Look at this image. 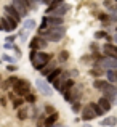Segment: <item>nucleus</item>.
<instances>
[{
  "instance_id": "c9c22d12",
  "label": "nucleus",
  "mask_w": 117,
  "mask_h": 127,
  "mask_svg": "<svg viewBox=\"0 0 117 127\" xmlns=\"http://www.w3.org/2000/svg\"><path fill=\"white\" fill-rule=\"evenodd\" d=\"M6 69H8L10 72H15L16 69H18V66H16V64H13V63H8V66H6Z\"/></svg>"
},
{
  "instance_id": "20e7f679",
  "label": "nucleus",
  "mask_w": 117,
  "mask_h": 127,
  "mask_svg": "<svg viewBox=\"0 0 117 127\" xmlns=\"http://www.w3.org/2000/svg\"><path fill=\"white\" fill-rule=\"evenodd\" d=\"M93 66H98V68H101L103 71H108V69H117V58H114V56L101 55L99 58L95 60Z\"/></svg>"
},
{
  "instance_id": "6e6552de",
  "label": "nucleus",
  "mask_w": 117,
  "mask_h": 127,
  "mask_svg": "<svg viewBox=\"0 0 117 127\" xmlns=\"http://www.w3.org/2000/svg\"><path fill=\"white\" fill-rule=\"evenodd\" d=\"M101 92H103V96H104V98H108L111 103L116 101V98H117V85L116 84H111V82H109V84L106 85Z\"/></svg>"
},
{
  "instance_id": "393cba45",
  "label": "nucleus",
  "mask_w": 117,
  "mask_h": 127,
  "mask_svg": "<svg viewBox=\"0 0 117 127\" xmlns=\"http://www.w3.org/2000/svg\"><path fill=\"white\" fill-rule=\"evenodd\" d=\"M11 105H13V108H15V109L21 108V106L24 105V98H23V96H16V98L11 100Z\"/></svg>"
},
{
  "instance_id": "c756f323",
  "label": "nucleus",
  "mask_w": 117,
  "mask_h": 127,
  "mask_svg": "<svg viewBox=\"0 0 117 127\" xmlns=\"http://www.w3.org/2000/svg\"><path fill=\"white\" fill-rule=\"evenodd\" d=\"M2 60H3V61H6V63H13V64H16V58H15V56H11V55H8V53H3Z\"/></svg>"
},
{
  "instance_id": "473e14b6",
  "label": "nucleus",
  "mask_w": 117,
  "mask_h": 127,
  "mask_svg": "<svg viewBox=\"0 0 117 127\" xmlns=\"http://www.w3.org/2000/svg\"><path fill=\"white\" fill-rule=\"evenodd\" d=\"M108 37V32L106 31H96L95 32V39L96 40H101V39H106Z\"/></svg>"
},
{
  "instance_id": "dca6fc26",
  "label": "nucleus",
  "mask_w": 117,
  "mask_h": 127,
  "mask_svg": "<svg viewBox=\"0 0 117 127\" xmlns=\"http://www.w3.org/2000/svg\"><path fill=\"white\" fill-rule=\"evenodd\" d=\"M63 71H64V69H63L61 66H58V68H55V69H53V71L50 72L48 76H47V82H48V84H50V82H53V81H55L56 77H59V76H61V72H63Z\"/></svg>"
},
{
  "instance_id": "f3484780",
  "label": "nucleus",
  "mask_w": 117,
  "mask_h": 127,
  "mask_svg": "<svg viewBox=\"0 0 117 127\" xmlns=\"http://www.w3.org/2000/svg\"><path fill=\"white\" fill-rule=\"evenodd\" d=\"M104 74H106V81L117 85V69H108V71H104Z\"/></svg>"
},
{
  "instance_id": "a878e982",
  "label": "nucleus",
  "mask_w": 117,
  "mask_h": 127,
  "mask_svg": "<svg viewBox=\"0 0 117 127\" xmlns=\"http://www.w3.org/2000/svg\"><path fill=\"white\" fill-rule=\"evenodd\" d=\"M82 103H80V100L79 101H72V106H71V109H72V113H74V114H79L80 111H82Z\"/></svg>"
},
{
  "instance_id": "ddd939ff",
  "label": "nucleus",
  "mask_w": 117,
  "mask_h": 127,
  "mask_svg": "<svg viewBox=\"0 0 117 127\" xmlns=\"http://www.w3.org/2000/svg\"><path fill=\"white\" fill-rule=\"evenodd\" d=\"M45 16L48 26H64V18H61V16H51V15H45Z\"/></svg>"
},
{
  "instance_id": "4be33fe9",
  "label": "nucleus",
  "mask_w": 117,
  "mask_h": 127,
  "mask_svg": "<svg viewBox=\"0 0 117 127\" xmlns=\"http://www.w3.org/2000/svg\"><path fill=\"white\" fill-rule=\"evenodd\" d=\"M40 35L37 34V35H34V37L31 39V40H29V48L31 50H39V42H40Z\"/></svg>"
},
{
  "instance_id": "79ce46f5",
  "label": "nucleus",
  "mask_w": 117,
  "mask_h": 127,
  "mask_svg": "<svg viewBox=\"0 0 117 127\" xmlns=\"http://www.w3.org/2000/svg\"><path fill=\"white\" fill-rule=\"evenodd\" d=\"M112 42H116V45H117V32H116L114 35H112Z\"/></svg>"
},
{
  "instance_id": "ea45409f",
  "label": "nucleus",
  "mask_w": 117,
  "mask_h": 127,
  "mask_svg": "<svg viewBox=\"0 0 117 127\" xmlns=\"http://www.w3.org/2000/svg\"><path fill=\"white\" fill-rule=\"evenodd\" d=\"M0 105H2V106L6 105V98H5V96H2V98H0Z\"/></svg>"
},
{
  "instance_id": "9d476101",
  "label": "nucleus",
  "mask_w": 117,
  "mask_h": 127,
  "mask_svg": "<svg viewBox=\"0 0 117 127\" xmlns=\"http://www.w3.org/2000/svg\"><path fill=\"white\" fill-rule=\"evenodd\" d=\"M3 11H5L6 15H10L11 18H15L18 23H21V21H23V16L19 15V11L11 5V3H6V5H3Z\"/></svg>"
},
{
  "instance_id": "412c9836",
  "label": "nucleus",
  "mask_w": 117,
  "mask_h": 127,
  "mask_svg": "<svg viewBox=\"0 0 117 127\" xmlns=\"http://www.w3.org/2000/svg\"><path fill=\"white\" fill-rule=\"evenodd\" d=\"M74 84H75L74 79H66L64 84H63V85H61V89H59V92L63 93V92H66V90H71L72 87H74Z\"/></svg>"
},
{
  "instance_id": "f8f14e48",
  "label": "nucleus",
  "mask_w": 117,
  "mask_h": 127,
  "mask_svg": "<svg viewBox=\"0 0 117 127\" xmlns=\"http://www.w3.org/2000/svg\"><path fill=\"white\" fill-rule=\"evenodd\" d=\"M103 53L106 56H114V58H117V45L112 42H106L103 45Z\"/></svg>"
},
{
  "instance_id": "7c9ffc66",
  "label": "nucleus",
  "mask_w": 117,
  "mask_h": 127,
  "mask_svg": "<svg viewBox=\"0 0 117 127\" xmlns=\"http://www.w3.org/2000/svg\"><path fill=\"white\" fill-rule=\"evenodd\" d=\"M68 60H69V52L63 50V52L59 53V56H58V61L59 63H64V61H68Z\"/></svg>"
},
{
  "instance_id": "5701e85b",
  "label": "nucleus",
  "mask_w": 117,
  "mask_h": 127,
  "mask_svg": "<svg viewBox=\"0 0 117 127\" xmlns=\"http://www.w3.org/2000/svg\"><path fill=\"white\" fill-rule=\"evenodd\" d=\"M61 3H64V0H51V2L48 3V6H47V15H50L51 13V10H55L58 5H61Z\"/></svg>"
},
{
  "instance_id": "2eb2a0df",
  "label": "nucleus",
  "mask_w": 117,
  "mask_h": 127,
  "mask_svg": "<svg viewBox=\"0 0 117 127\" xmlns=\"http://www.w3.org/2000/svg\"><path fill=\"white\" fill-rule=\"evenodd\" d=\"M96 103H98V105L101 106V109H103L104 113H109V111H111V108H112V103L109 101L108 98H104V96H101V98H99Z\"/></svg>"
},
{
  "instance_id": "cd10ccee",
  "label": "nucleus",
  "mask_w": 117,
  "mask_h": 127,
  "mask_svg": "<svg viewBox=\"0 0 117 127\" xmlns=\"http://www.w3.org/2000/svg\"><path fill=\"white\" fill-rule=\"evenodd\" d=\"M90 74H92V76H95V77H99V76H103V74H104V71H103L101 68H98V66H93V68L90 69Z\"/></svg>"
},
{
  "instance_id": "9b49d317",
  "label": "nucleus",
  "mask_w": 117,
  "mask_h": 127,
  "mask_svg": "<svg viewBox=\"0 0 117 127\" xmlns=\"http://www.w3.org/2000/svg\"><path fill=\"white\" fill-rule=\"evenodd\" d=\"M71 10V5H68V3H61V5H58L55 10H51V13L50 15L51 16H61V18H64L66 13Z\"/></svg>"
},
{
  "instance_id": "49530a36",
  "label": "nucleus",
  "mask_w": 117,
  "mask_h": 127,
  "mask_svg": "<svg viewBox=\"0 0 117 127\" xmlns=\"http://www.w3.org/2000/svg\"><path fill=\"white\" fill-rule=\"evenodd\" d=\"M116 32H117V26H116Z\"/></svg>"
},
{
  "instance_id": "58836bf2",
  "label": "nucleus",
  "mask_w": 117,
  "mask_h": 127,
  "mask_svg": "<svg viewBox=\"0 0 117 127\" xmlns=\"http://www.w3.org/2000/svg\"><path fill=\"white\" fill-rule=\"evenodd\" d=\"M13 52H15L18 56H21V48H19L18 45H15V47H13Z\"/></svg>"
},
{
  "instance_id": "a18cd8bd",
  "label": "nucleus",
  "mask_w": 117,
  "mask_h": 127,
  "mask_svg": "<svg viewBox=\"0 0 117 127\" xmlns=\"http://www.w3.org/2000/svg\"><path fill=\"white\" fill-rule=\"evenodd\" d=\"M29 2H31L32 5H35V3H37V0H29Z\"/></svg>"
},
{
  "instance_id": "1a4fd4ad",
  "label": "nucleus",
  "mask_w": 117,
  "mask_h": 127,
  "mask_svg": "<svg viewBox=\"0 0 117 127\" xmlns=\"http://www.w3.org/2000/svg\"><path fill=\"white\" fill-rule=\"evenodd\" d=\"M82 116H80V119H82V121H85V122H92L93 119H96L98 118V116L95 114V111H93L92 109V106L90 105H87V106H83L82 108Z\"/></svg>"
},
{
  "instance_id": "39448f33",
  "label": "nucleus",
  "mask_w": 117,
  "mask_h": 127,
  "mask_svg": "<svg viewBox=\"0 0 117 127\" xmlns=\"http://www.w3.org/2000/svg\"><path fill=\"white\" fill-rule=\"evenodd\" d=\"M13 92H16V95L18 96H26L29 92H31V84H29V81H26V79H16L15 82H13Z\"/></svg>"
},
{
  "instance_id": "e433bc0d",
  "label": "nucleus",
  "mask_w": 117,
  "mask_h": 127,
  "mask_svg": "<svg viewBox=\"0 0 117 127\" xmlns=\"http://www.w3.org/2000/svg\"><path fill=\"white\" fill-rule=\"evenodd\" d=\"M45 111L48 113V114H51V113H55V106L53 105H45Z\"/></svg>"
},
{
  "instance_id": "423d86ee",
  "label": "nucleus",
  "mask_w": 117,
  "mask_h": 127,
  "mask_svg": "<svg viewBox=\"0 0 117 127\" xmlns=\"http://www.w3.org/2000/svg\"><path fill=\"white\" fill-rule=\"evenodd\" d=\"M11 5L19 11V15L23 16V19L29 15V10L34 6L31 2H29V0H11Z\"/></svg>"
},
{
  "instance_id": "b1692460",
  "label": "nucleus",
  "mask_w": 117,
  "mask_h": 127,
  "mask_svg": "<svg viewBox=\"0 0 117 127\" xmlns=\"http://www.w3.org/2000/svg\"><path fill=\"white\" fill-rule=\"evenodd\" d=\"M108 84H109V81H103V79H96V81H93V87H95L96 90H103Z\"/></svg>"
},
{
  "instance_id": "aec40b11",
  "label": "nucleus",
  "mask_w": 117,
  "mask_h": 127,
  "mask_svg": "<svg viewBox=\"0 0 117 127\" xmlns=\"http://www.w3.org/2000/svg\"><path fill=\"white\" fill-rule=\"evenodd\" d=\"M18 119L19 121H26L29 118V106H24V108H18Z\"/></svg>"
},
{
  "instance_id": "7ed1b4c3",
  "label": "nucleus",
  "mask_w": 117,
  "mask_h": 127,
  "mask_svg": "<svg viewBox=\"0 0 117 127\" xmlns=\"http://www.w3.org/2000/svg\"><path fill=\"white\" fill-rule=\"evenodd\" d=\"M18 26H19V23L16 21L15 18H11L10 15L5 13L3 16H0V31L10 34V32H15L16 29H18Z\"/></svg>"
},
{
  "instance_id": "f704fd0d",
  "label": "nucleus",
  "mask_w": 117,
  "mask_h": 127,
  "mask_svg": "<svg viewBox=\"0 0 117 127\" xmlns=\"http://www.w3.org/2000/svg\"><path fill=\"white\" fill-rule=\"evenodd\" d=\"M24 100H26V101H29V103H35V95H32V93L29 92L27 95H26V98H24Z\"/></svg>"
},
{
  "instance_id": "c03bdc74",
  "label": "nucleus",
  "mask_w": 117,
  "mask_h": 127,
  "mask_svg": "<svg viewBox=\"0 0 117 127\" xmlns=\"http://www.w3.org/2000/svg\"><path fill=\"white\" fill-rule=\"evenodd\" d=\"M48 2H50V0H42L40 3H45V5H48Z\"/></svg>"
},
{
  "instance_id": "0eeeda50",
  "label": "nucleus",
  "mask_w": 117,
  "mask_h": 127,
  "mask_svg": "<svg viewBox=\"0 0 117 127\" xmlns=\"http://www.w3.org/2000/svg\"><path fill=\"white\" fill-rule=\"evenodd\" d=\"M35 87H37V90L43 96H51L53 95V87L47 81H43V79H37V81H35Z\"/></svg>"
},
{
  "instance_id": "f03ea898",
  "label": "nucleus",
  "mask_w": 117,
  "mask_h": 127,
  "mask_svg": "<svg viewBox=\"0 0 117 127\" xmlns=\"http://www.w3.org/2000/svg\"><path fill=\"white\" fill-rule=\"evenodd\" d=\"M64 35H66V28L64 26H50L48 31H47V34L43 35V37H45L48 42L58 43V42H61L63 39H64Z\"/></svg>"
},
{
  "instance_id": "37998d69",
  "label": "nucleus",
  "mask_w": 117,
  "mask_h": 127,
  "mask_svg": "<svg viewBox=\"0 0 117 127\" xmlns=\"http://www.w3.org/2000/svg\"><path fill=\"white\" fill-rule=\"evenodd\" d=\"M83 127H93V126L90 124V122H85V124H83Z\"/></svg>"
},
{
  "instance_id": "4c0bfd02",
  "label": "nucleus",
  "mask_w": 117,
  "mask_h": 127,
  "mask_svg": "<svg viewBox=\"0 0 117 127\" xmlns=\"http://www.w3.org/2000/svg\"><path fill=\"white\" fill-rule=\"evenodd\" d=\"M13 47H15L13 42H5V43H3V48H5V50H13Z\"/></svg>"
},
{
  "instance_id": "c85d7f7f",
  "label": "nucleus",
  "mask_w": 117,
  "mask_h": 127,
  "mask_svg": "<svg viewBox=\"0 0 117 127\" xmlns=\"http://www.w3.org/2000/svg\"><path fill=\"white\" fill-rule=\"evenodd\" d=\"M53 69H55V66H53V63H51V61H50L48 64H47V66H45V68H43V69H42L40 72H42V76H45V77H47V76H48L50 72L53 71Z\"/></svg>"
},
{
  "instance_id": "de8ad7c7",
  "label": "nucleus",
  "mask_w": 117,
  "mask_h": 127,
  "mask_svg": "<svg viewBox=\"0 0 117 127\" xmlns=\"http://www.w3.org/2000/svg\"><path fill=\"white\" fill-rule=\"evenodd\" d=\"M116 3H117V0H116Z\"/></svg>"
},
{
  "instance_id": "2f4dec72",
  "label": "nucleus",
  "mask_w": 117,
  "mask_h": 127,
  "mask_svg": "<svg viewBox=\"0 0 117 127\" xmlns=\"http://www.w3.org/2000/svg\"><path fill=\"white\" fill-rule=\"evenodd\" d=\"M16 79H18L16 76H11V77H8L5 82H3V85H2V87H3V89H8V87H11V85H13V82H15Z\"/></svg>"
},
{
  "instance_id": "bb28decb",
  "label": "nucleus",
  "mask_w": 117,
  "mask_h": 127,
  "mask_svg": "<svg viewBox=\"0 0 117 127\" xmlns=\"http://www.w3.org/2000/svg\"><path fill=\"white\" fill-rule=\"evenodd\" d=\"M90 106H92V109L95 111L96 116H103V114H104V111L101 109V106H99L98 103H93V101H92V103H90Z\"/></svg>"
},
{
  "instance_id": "a19ab883",
  "label": "nucleus",
  "mask_w": 117,
  "mask_h": 127,
  "mask_svg": "<svg viewBox=\"0 0 117 127\" xmlns=\"http://www.w3.org/2000/svg\"><path fill=\"white\" fill-rule=\"evenodd\" d=\"M13 93H15V92H10V93H8V98H10V100H13V98H16V96H15V95H13Z\"/></svg>"
},
{
  "instance_id": "72a5a7b5",
  "label": "nucleus",
  "mask_w": 117,
  "mask_h": 127,
  "mask_svg": "<svg viewBox=\"0 0 117 127\" xmlns=\"http://www.w3.org/2000/svg\"><path fill=\"white\" fill-rule=\"evenodd\" d=\"M18 37H19V35L16 34V32H13V34H8V35H6L5 42H15V40H16V39H18Z\"/></svg>"
},
{
  "instance_id": "a211bd4d",
  "label": "nucleus",
  "mask_w": 117,
  "mask_h": 127,
  "mask_svg": "<svg viewBox=\"0 0 117 127\" xmlns=\"http://www.w3.org/2000/svg\"><path fill=\"white\" fill-rule=\"evenodd\" d=\"M99 124L103 127H116L117 126V118L116 116H109V118H104Z\"/></svg>"
},
{
  "instance_id": "6ab92c4d",
  "label": "nucleus",
  "mask_w": 117,
  "mask_h": 127,
  "mask_svg": "<svg viewBox=\"0 0 117 127\" xmlns=\"http://www.w3.org/2000/svg\"><path fill=\"white\" fill-rule=\"evenodd\" d=\"M23 29H26V31H32V29H37V21L32 18L29 19H24L23 21Z\"/></svg>"
},
{
  "instance_id": "09e8293b",
  "label": "nucleus",
  "mask_w": 117,
  "mask_h": 127,
  "mask_svg": "<svg viewBox=\"0 0 117 127\" xmlns=\"http://www.w3.org/2000/svg\"><path fill=\"white\" fill-rule=\"evenodd\" d=\"M0 61H2V60H0Z\"/></svg>"
},
{
  "instance_id": "4468645a",
  "label": "nucleus",
  "mask_w": 117,
  "mask_h": 127,
  "mask_svg": "<svg viewBox=\"0 0 117 127\" xmlns=\"http://www.w3.org/2000/svg\"><path fill=\"white\" fill-rule=\"evenodd\" d=\"M58 118H59V114L58 113H51V114H48L45 119H43V127H53L55 126V122L58 121Z\"/></svg>"
},
{
  "instance_id": "f257e3e1",
  "label": "nucleus",
  "mask_w": 117,
  "mask_h": 127,
  "mask_svg": "<svg viewBox=\"0 0 117 127\" xmlns=\"http://www.w3.org/2000/svg\"><path fill=\"white\" fill-rule=\"evenodd\" d=\"M51 58H53L51 53H47L43 50H31L29 52V60H31V64L35 71H42L51 61Z\"/></svg>"
}]
</instances>
